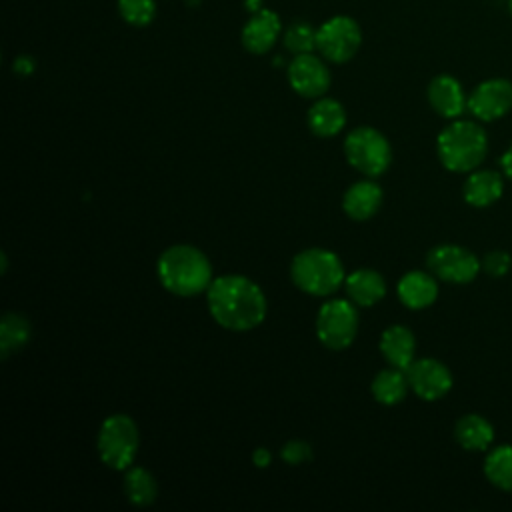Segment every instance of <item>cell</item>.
Returning a JSON list of instances; mask_svg holds the SVG:
<instances>
[{
	"instance_id": "cell-1",
	"label": "cell",
	"mask_w": 512,
	"mask_h": 512,
	"mask_svg": "<svg viewBox=\"0 0 512 512\" xmlns=\"http://www.w3.org/2000/svg\"><path fill=\"white\" fill-rule=\"evenodd\" d=\"M206 302L214 322L234 332H246L260 326L268 312L262 288L242 274L214 278L206 290Z\"/></svg>"
},
{
	"instance_id": "cell-2",
	"label": "cell",
	"mask_w": 512,
	"mask_h": 512,
	"mask_svg": "<svg viewBox=\"0 0 512 512\" xmlns=\"http://www.w3.org/2000/svg\"><path fill=\"white\" fill-rule=\"evenodd\" d=\"M156 274L170 294L182 298L206 292L214 280L208 256L192 244H174L166 248L156 262Z\"/></svg>"
},
{
	"instance_id": "cell-3",
	"label": "cell",
	"mask_w": 512,
	"mask_h": 512,
	"mask_svg": "<svg viewBox=\"0 0 512 512\" xmlns=\"http://www.w3.org/2000/svg\"><path fill=\"white\" fill-rule=\"evenodd\" d=\"M436 154L440 164L458 174L476 170L488 154V134L474 120H452L436 138Z\"/></svg>"
},
{
	"instance_id": "cell-4",
	"label": "cell",
	"mask_w": 512,
	"mask_h": 512,
	"mask_svg": "<svg viewBox=\"0 0 512 512\" xmlns=\"http://www.w3.org/2000/svg\"><path fill=\"white\" fill-rule=\"evenodd\" d=\"M294 286L310 296H330L346 280L340 256L328 248L300 250L290 262Z\"/></svg>"
},
{
	"instance_id": "cell-5",
	"label": "cell",
	"mask_w": 512,
	"mask_h": 512,
	"mask_svg": "<svg viewBox=\"0 0 512 512\" xmlns=\"http://www.w3.org/2000/svg\"><path fill=\"white\" fill-rule=\"evenodd\" d=\"M140 446V432L128 414H110L104 418L96 438L100 460L112 470H128L134 464Z\"/></svg>"
},
{
	"instance_id": "cell-6",
	"label": "cell",
	"mask_w": 512,
	"mask_h": 512,
	"mask_svg": "<svg viewBox=\"0 0 512 512\" xmlns=\"http://www.w3.org/2000/svg\"><path fill=\"white\" fill-rule=\"evenodd\" d=\"M344 156L354 170L368 178H376L390 168L392 146L380 130L372 126H358L348 132L344 140Z\"/></svg>"
},
{
	"instance_id": "cell-7",
	"label": "cell",
	"mask_w": 512,
	"mask_h": 512,
	"mask_svg": "<svg viewBox=\"0 0 512 512\" xmlns=\"http://www.w3.org/2000/svg\"><path fill=\"white\" fill-rule=\"evenodd\" d=\"M358 334V310L348 298L326 300L316 314V336L330 350L348 348Z\"/></svg>"
},
{
	"instance_id": "cell-8",
	"label": "cell",
	"mask_w": 512,
	"mask_h": 512,
	"mask_svg": "<svg viewBox=\"0 0 512 512\" xmlns=\"http://www.w3.org/2000/svg\"><path fill=\"white\" fill-rule=\"evenodd\" d=\"M426 266L438 280L450 284H468L482 270L478 256L458 244L434 246L426 254Z\"/></svg>"
},
{
	"instance_id": "cell-9",
	"label": "cell",
	"mask_w": 512,
	"mask_h": 512,
	"mask_svg": "<svg viewBox=\"0 0 512 512\" xmlns=\"http://www.w3.org/2000/svg\"><path fill=\"white\" fill-rule=\"evenodd\" d=\"M362 34L358 24L348 16H334L316 30V48L336 64L348 62L360 48Z\"/></svg>"
},
{
	"instance_id": "cell-10",
	"label": "cell",
	"mask_w": 512,
	"mask_h": 512,
	"mask_svg": "<svg viewBox=\"0 0 512 512\" xmlns=\"http://www.w3.org/2000/svg\"><path fill=\"white\" fill-rule=\"evenodd\" d=\"M512 110V82L488 78L468 94V112L480 122H494Z\"/></svg>"
},
{
	"instance_id": "cell-11",
	"label": "cell",
	"mask_w": 512,
	"mask_h": 512,
	"mask_svg": "<svg viewBox=\"0 0 512 512\" xmlns=\"http://www.w3.org/2000/svg\"><path fill=\"white\" fill-rule=\"evenodd\" d=\"M410 390L426 400L434 402L444 398L452 388L450 368L436 358H418L406 368Z\"/></svg>"
},
{
	"instance_id": "cell-12",
	"label": "cell",
	"mask_w": 512,
	"mask_h": 512,
	"mask_svg": "<svg viewBox=\"0 0 512 512\" xmlns=\"http://www.w3.org/2000/svg\"><path fill=\"white\" fill-rule=\"evenodd\" d=\"M288 82L296 94L320 98L330 88V70L312 52L296 54L288 64Z\"/></svg>"
},
{
	"instance_id": "cell-13",
	"label": "cell",
	"mask_w": 512,
	"mask_h": 512,
	"mask_svg": "<svg viewBox=\"0 0 512 512\" xmlns=\"http://www.w3.org/2000/svg\"><path fill=\"white\" fill-rule=\"evenodd\" d=\"M428 102L436 114L448 120H456L468 110V96L462 90V84L450 74H438L430 80L426 90Z\"/></svg>"
},
{
	"instance_id": "cell-14",
	"label": "cell",
	"mask_w": 512,
	"mask_h": 512,
	"mask_svg": "<svg viewBox=\"0 0 512 512\" xmlns=\"http://www.w3.org/2000/svg\"><path fill=\"white\" fill-rule=\"evenodd\" d=\"M384 192L372 178L358 180L350 184L342 196V210L350 220L364 222L370 220L382 206Z\"/></svg>"
},
{
	"instance_id": "cell-15",
	"label": "cell",
	"mask_w": 512,
	"mask_h": 512,
	"mask_svg": "<svg viewBox=\"0 0 512 512\" xmlns=\"http://www.w3.org/2000/svg\"><path fill=\"white\" fill-rule=\"evenodd\" d=\"M396 294L406 308L424 310L438 298V278L430 270H410L398 280Z\"/></svg>"
},
{
	"instance_id": "cell-16",
	"label": "cell",
	"mask_w": 512,
	"mask_h": 512,
	"mask_svg": "<svg viewBox=\"0 0 512 512\" xmlns=\"http://www.w3.org/2000/svg\"><path fill=\"white\" fill-rule=\"evenodd\" d=\"M282 30L280 18L276 12L260 8L242 28V44L252 54H266L278 40Z\"/></svg>"
},
{
	"instance_id": "cell-17",
	"label": "cell",
	"mask_w": 512,
	"mask_h": 512,
	"mask_svg": "<svg viewBox=\"0 0 512 512\" xmlns=\"http://www.w3.org/2000/svg\"><path fill=\"white\" fill-rule=\"evenodd\" d=\"M504 174L496 170H472L462 184V196L466 204L474 208H488L500 200L504 192Z\"/></svg>"
},
{
	"instance_id": "cell-18",
	"label": "cell",
	"mask_w": 512,
	"mask_h": 512,
	"mask_svg": "<svg viewBox=\"0 0 512 512\" xmlns=\"http://www.w3.org/2000/svg\"><path fill=\"white\" fill-rule=\"evenodd\" d=\"M380 354L384 360L394 366L406 370L416 358V338L414 332L408 326L402 324H392L380 334L378 342Z\"/></svg>"
},
{
	"instance_id": "cell-19",
	"label": "cell",
	"mask_w": 512,
	"mask_h": 512,
	"mask_svg": "<svg viewBox=\"0 0 512 512\" xmlns=\"http://www.w3.org/2000/svg\"><path fill=\"white\" fill-rule=\"evenodd\" d=\"M344 290L356 306L368 308L386 296V280L374 268H358L346 276Z\"/></svg>"
},
{
	"instance_id": "cell-20",
	"label": "cell",
	"mask_w": 512,
	"mask_h": 512,
	"mask_svg": "<svg viewBox=\"0 0 512 512\" xmlns=\"http://www.w3.org/2000/svg\"><path fill=\"white\" fill-rule=\"evenodd\" d=\"M308 128L314 136L332 138L346 126V110L334 98H316L306 116Z\"/></svg>"
},
{
	"instance_id": "cell-21",
	"label": "cell",
	"mask_w": 512,
	"mask_h": 512,
	"mask_svg": "<svg viewBox=\"0 0 512 512\" xmlns=\"http://www.w3.org/2000/svg\"><path fill=\"white\" fill-rule=\"evenodd\" d=\"M454 438L468 452H484L494 442V426L480 414H464L454 426Z\"/></svg>"
},
{
	"instance_id": "cell-22",
	"label": "cell",
	"mask_w": 512,
	"mask_h": 512,
	"mask_svg": "<svg viewBox=\"0 0 512 512\" xmlns=\"http://www.w3.org/2000/svg\"><path fill=\"white\" fill-rule=\"evenodd\" d=\"M408 390H410V384H408L406 370L394 368V366L380 370L370 384V392L374 400L384 406L400 404L406 398Z\"/></svg>"
},
{
	"instance_id": "cell-23",
	"label": "cell",
	"mask_w": 512,
	"mask_h": 512,
	"mask_svg": "<svg viewBox=\"0 0 512 512\" xmlns=\"http://www.w3.org/2000/svg\"><path fill=\"white\" fill-rule=\"evenodd\" d=\"M124 494L134 506H150L158 496V482L142 466H130L124 470Z\"/></svg>"
},
{
	"instance_id": "cell-24",
	"label": "cell",
	"mask_w": 512,
	"mask_h": 512,
	"mask_svg": "<svg viewBox=\"0 0 512 512\" xmlns=\"http://www.w3.org/2000/svg\"><path fill=\"white\" fill-rule=\"evenodd\" d=\"M32 336V326L26 316L18 312H8L0 320V352L2 358H8L12 352H18L28 344Z\"/></svg>"
},
{
	"instance_id": "cell-25",
	"label": "cell",
	"mask_w": 512,
	"mask_h": 512,
	"mask_svg": "<svg viewBox=\"0 0 512 512\" xmlns=\"http://www.w3.org/2000/svg\"><path fill=\"white\" fill-rule=\"evenodd\" d=\"M484 476L492 486L512 492V444L494 446L486 454Z\"/></svg>"
},
{
	"instance_id": "cell-26",
	"label": "cell",
	"mask_w": 512,
	"mask_h": 512,
	"mask_svg": "<svg viewBox=\"0 0 512 512\" xmlns=\"http://www.w3.org/2000/svg\"><path fill=\"white\" fill-rule=\"evenodd\" d=\"M284 46L296 54H308L316 48V30L306 22H294L284 32Z\"/></svg>"
},
{
	"instance_id": "cell-27",
	"label": "cell",
	"mask_w": 512,
	"mask_h": 512,
	"mask_svg": "<svg viewBox=\"0 0 512 512\" xmlns=\"http://www.w3.org/2000/svg\"><path fill=\"white\" fill-rule=\"evenodd\" d=\"M120 16L132 26H148L156 16L154 0H118Z\"/></svg>"
},
{
	"instance_id": "cell-28",
	"label": "cell",
	"mask_w": 512,
	"mask_h": 512,
	"mask_svg": "<svg viewBox=\"0 0 512 512\" xmlns=\"http://www.w3.org/2000/svg\"><path fill=\"white\" fill-rule=\"evenodd\" d=\"M480 264H482V272H486L488 276H492V278H502V276H506V274L510 272V268H512V258H510V254L504 252V250H492V252H488V254L480 260Z\"/></svg>"
},
{
	"instance_id": "cell-29",
	"label": "cell",
	"mask_w": 512,
	"mask_h": 512,
	"mask_svg": "<svg viewBox=\"0 0 512 512\" xmlns=\"http://www.w3.org/2000/svg\"><path fill=\"white\" fill-rule=\"evenodd\" d=\"M312 446L304 440H288L282 444L280 448V458L290 464V466H298L304 462L312 460Z\"/></svg>"
},
{
	"instance_id": "cell-30",
	"label": "cell",
	"mask_w": 512,
	"mask_h": 512,
	"mask_svg": "<svg viewBox=\"0 0 512 512\" xmlns=\"http://www.w3.org/2000/svg\"><path fill=\"white\" fill-rule=\"evenodd\" d=\"M270 462H272V452L268 448L260 446L252 452V464L256 468H266V466H270Z\"/></svg>"
},
{
	"instance_id": "cell-31",
	"label": "cell",
	"mask_w": 512,
	"mask_h": 512,
	"mask_svg": "<svg viewBox=\"0 0 512 512\" xmlns=\"http://www.w3.org/2000/svg\"><path fill=\"white\" fill-rule=\"evenodd\" d=\"M500 168H502V174L504 178H508L512 182V144L506 148V152L502 154L500 158Z\"/></svg>"
},
{
	"instance_id": "cell-32",
	"label": "cell",
	"mask_w": 512,
	"mask_h": 512,
	"mask_svg": "<svg viewBox=\"0 0 512 512\" xmlns=\"http://www.w3.org/2000/svg\"><path fill=\"white\" fill-rule=\"evenodd\" d=\"M34 70V60H30L28 56H20L14 60V72L20 74H30Z\"/></svg>"
},
{
	"instance_id": "cell-33",
	"label": "cell",
	"mask_w": 512,
	"mask_h": 512,
	"mask_svg": "<svg viewBox=\"0 0 512 512\" xmlns=\"http://www.w3.org/2000/svg\"><path fill=\"white\" fill-rule=\"evenodd\" d=\"M508 8H510V14H512V0H508Z\"/></svg>"
}]
</instances>
